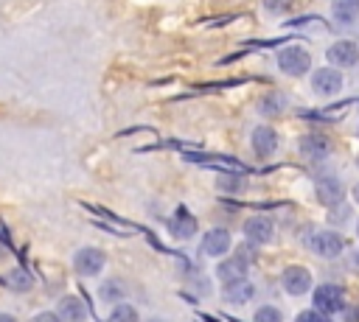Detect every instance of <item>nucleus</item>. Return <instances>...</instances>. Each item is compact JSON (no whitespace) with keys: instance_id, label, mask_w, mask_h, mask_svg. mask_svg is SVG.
<instances>
[{"instance_id":"obj_23","label":"nucleus","mask_w":359,"mask_h":322,"mask_svg":"<svg viewBox=\"0 0 359 322\" xmlns=\"http://www.w3.org/2000/svg\"><path fill=\"white\" fill-rule=\"evenodd\" d=\"M328 224L331 227H345V224H351V218H353V210H351V204H337V207H328Z\"/></svg>"},{"instance_id":"obj_24","label":"nucleus","mask_w":359,"mask_h":322,"mask_svg":"<svg viewBox=\"0 0 359 322\" xmlns=\"http://www.w3.org/2000/svg\"><path fill=\"white\" fill-rule=\"evenodd\" d=\"M252 322H283V314H280V308H278V305L264 302V305H258V308H255Z\"/></svg>"},{"instance_id":"obj_11","label":"nucleus","mask_w":359,"mask_h":322,"mask_svg":"<svg viewBox=\"0 0 359 322\" xmlns=\"http://www.w3.org/2000/svg\"><path fill=\"white\" fill-rule=\"evenodd\" d=\"M196 230H199V221H196V216L188 210V207H177L174 210V216L168 218V232L177 238V241H188V238H194L196 235Z\"/></svg>"},{"instance_id":"obj_32","label":"nucleus","mask_w":359,"mask_h":322,"mask_svg":"<svg viewBox=\"0 0 359 322\" xmlns=\"http://www.w3.org/2000/svg\"><path fill=\"white\" fill-rule=\"evenodd\" d=\"M146 322H168V319H163V316H149Z\"/></svg>"},{"instance_id":"obj_35","label":"nucleus","mask_w":359,"mask_h":322,"mask_svg":"<svg viewBox=\"0 0 359 322\" xmlns=\"http://www.w3.org/2000/svg\"><path fill=\"white\" fill-rule=\"evenodd\" d=\"M356 132H359V129H356Z\"/></svg>"},{"instance_id":"obj_14","label":"nucleus","mask_w":359,"mask_h":322,"mask_svg":"<svg viewBox=\"0 0 359 322\" xmlns=\"http://www.w3.org/2000/svg\"><path fill=\"white\" fill-rule=\"evenodd\" d=\"M252 297H255V286L250 283V277H241V280H230V283H224L222 286V300L227 302V305H247V302H252Z\"/></svg>"},{"instance_id":"obj_28","label":"nucleus","mask_w":359,"mask_h":322,"mask_svg":"<svg viewBox=\"0 0 359 322\" xmlns=\"http://www.w3.org/2000/svg\"><path fill=\"white\" fill-rule=\"evenodd\" d=\"M342 314H345V322H359V305H348Z\"/></svg>"},{"instance_id":"obj_33","label":"nucleus","mask_w":359,"mask_h":322,"mask_svg":"<svg viewBox=\"0 0 359 322\" xmlns=\"http://www.w3.org/2000/svg\"><path fill=\"white\" fill-rule=\"evenodd\" d=\"M356 238H359V221H356Z\"/></svg>"},{"instance_id":"obj_10","label":"nucleus","mask_w":359,"mask_h":322,"mask_svg":"<svg viewBox=\"0 0 359 322\" xmlns=\"http://www.w3.org/2000/svg\"><path fill=\"white\" fill-rule=\"evenodd\" d=\"M230 246H233V238H230V232L224 227H210L199 241V249L208 258H224L230 252Z\"/></svg>"},{"instance_id":"obj_30","label":"nucleus","mask_w":359,"mask_h":322,"mask_svg":"<svg viewBox=\"0 0 359 322\" xmlns=\"http://www.w3.org/2000/svg\"><path fill=\"white\" fill-rule=\"evenodd\" d=\"M351 263L359 269V246H356V249H351Z\"/></svg>"},{"instance_id":"obj_2","label":"nucleus","mask_w":359,"mask_h":322,"mask_svg":"<svg viewBox=\"0 0 359 322\" xmlns=\"http://www.w3.org/2000/svg\"><path fill=\"white\" fill-rule=\"evenodd\" d=\"M311 302H314V308L320 314L334 316V314H342L348 308V294L337 283H323V286L311 288Z\"/></svg>"},{"instance_id":"obj_19","label":"nucleus","mask_w":359,"mask_h":322,"mask_svg":"<svg viewBox=\"0 0 359 322\" xmlns=\"http://www.w3.org/2000/svg\"><path fill=\"white\" fill-rule=\"evenodd\" d=\"M98 297H101L104 302H109V305L123 302V297H126V286H123V280H118V277L104 280V283L98 286Z\"/></svg>"},{"instance_id":"obj_9","label":"nucleus","mask_w":359,"mask_h":322,"mask_svg":"<svg viewBox=\"0 0 359 322\" xmlns=\"http://www.w3.org/2000/svg\"><path fill=\"white\" fill-rule=\"evenodd\" d=\"M325 59H328V67H337V70L359 67V45L351 39H339L325 50Z\"/></svg>"},{"instance_id":"obj_26","label":"nucleus","mask_w":359,"mask_h":322,"mask_svg":"<svg viewBox=\"0 0 359 322\" xmlns=\"http://www.w3.org/2000/svg\"><path fill=\"white\" fill-rule=\"evenodd\" d=\"M294 322H331V316L320 314L317 308H306V311H300V314L294 316Z\"/></svg>"},{"instance_id":"obj_21","label":"nucleus","mask_w":359,"mask_h":322,"mask_svg":"<svg viewBox=\"0 0 359 322\" xmlns=\"http://www.w3.org/2000/svg\"><path fill=\"white\" fill-rule=\"evenodd\" d=\"M107 322H140V314H137V308L132 305V302H115L112 305V311L107 314Z\"/></svg>"},{"instance_id":"obj_31","label":"nucleus","mask_w":359,"mask_h":322,"mask_svg":"<svg viewBox=\"0 0 359 322\" xmlns=\"http://www.w3.org/2000/svg\"><path fill=\"white\" fill-rule=\"evenodd\" d=\"M351 196H353V202H356V204H359V182H356V185H353V188H351Z\"/></svg>"},{"instance_id":"obj_16","label":"nucleus","mask_w":359,"mask_h":322,"mask_svg":"<svg viewBox=\"0 0 359 322\" xmlns=\"http://www.w3.org/2000/svg\"><path fill=\"white\" fill-rule=\"evenodd\" d=\"M56 316L62 322H84L87 319V305H84V300H79L73 294H65L56 302Z\"/></svg>"},{"instance_id":"obj_29","label":"nucleus","mask_w":359,"mask_h":322,"mask_svg":"<svg viewBox=\"0 0 359 322\" xmlns=\"http://www.w3.org/2000/svg\"><path fill=\"white\" fill-rule=\"evenodd\" d=\"M0 322H20L14 314H8V311H0Z\"/></svg>"},{"instance_id":"obj_15","label":"nucleus","mask_w":359,"mask_h":322,"mask_svg":"<svg viewBox=\"0 0 359 322\" xmlns=\"http://www.w3.org/2000/svg\"><path fill=\"white\" fill-rule=\"evenodd\" d=\"M297 146H300V154H303L306 160H311V162H320V160H325V157L331 154V140H328L325 134H317V132L303 134Z\"/></svg>"},{"instance_id":"obj_3","label":"nucleus","mask_w":359,"mask_h":322,"mask_svg":"<svg viewBox=\"0 0 359 322\" xmlns=\"http://www.w3.org/2000/svg\"><path fill=\"white\" fill-rule=\"evenodd\" d=\"M275 62H278V70L286 73V76H292V78H300V76H306L311 70V53L303 45H286V48H280L278 56H275Z\"/></svg>"},{"instance_id":"obj_12","label":"nucleus","mask_w":359,"mask_h":322,"mask_svg":"<svg viewBox=\"0 0 359 322\" xmlns=\"http://www.w3.org/2000/svg\"><path fill=\"white\" fill-rule=\"evenodd\" d=\"M250 258L244 255V252H236L233 258H224V260H219V266H216V277L222 280V283H230V280H241V277H247L250 274Z\"/></svg>"},{"instance_id":"obj_4","label":"nucleus","mask_w":359,"mask_h":322,"mask_svg":"<svg viewBox=\"0 0 359 322\" xmlns=\"http://www.w3.org/2000/svg\"><path fill=\"white\" fill-rule=\"evenodd\" d=\"M314 196L325 210L337 207L345 202V185L337 174H320V176H314Z\"/></svg>"},{"instance_id":"obj_13","label":"nucleus","mask_w":359,"mask_h":322,"mask_svg":"<svg viewBox=\"0 0 359 322\" xmlns=\"http://www.w3.org/2000/svg\"><path fill=\"white\" fill-rule=\"evenodd\" d=\"M250 143L258 160H269L278 151V132L272 126H255L250 134Z\"/></svg>"},{"instance_id":"obj_34","label":"nucleus","mask_w":359,"mask_h":322,"mask_svg":"<svg viewBox=\"0 0 359 322\" xmlns=\"http://www.w3.org/2000/svg\"><path fill=\"white\" fill-rule=\"evenodd\" d=\"M356 165H359V154H356Z\"/></svg>"},{"instance_id":"obj_25","label":"nucleus","mask_w":359,"mask_h":322,"mask_svg":"<svg viewBox=\"0 0 359 322\" xmlns=\"http://www.w3.org/2000/svg\"><path fill=\"white\" fill-rule=\"evenodd\" d=\"M294 0H261V6L269 11V14H286L292 8Z\"/></svg>"},{"instance_id":"obj_20","label":"nucleus","mask_w":359,"mask_h":322,"mask_svg":"<svg viewBox=\"0 0 359 322\" xmlns=\"http://www.w3.org/2000/svg\"><path fill=\"white\" fill-rule=\"evenodd\" d=\"M283 109H286V95L283 92H269L258 101V115H264V118H275Z\"/></svg>"},{"instance_id":"obj_27","label":"nucleus","mask_w":359,"mask_h":322,"mask_svg":"<svg viewBox=\"0 0 359 322\" xmlns=\"http://www.w3.org/2000/svg\"><path fill=\"white\" fill-rule=\"evenodd\" d=\"M28 322H62V319L56 316V311H39V314H34Z\"/></svg>"},{"instance_id":"obj_7","label":"nucleus","mask_w":359,"mask_h":322,"mask_svg":"<svg viewBox=\"0 0 359 322\" xmlns=\"http://www.w3.org/2000/svg\"><path fill=\"white\" fill-rule=\"evenodd\" d=\"M241 232H244V238H247L250 244H255V246H264V244H272V241H275V221H272L269 216L258 213V216H250V218H244V224H241Z\"/></svg>"},{"instance_id":"obj_6","label":"nucleus","mask_w":359,"mask_h":322,"mask_svg":"<svg viewBox=\"0 0 359 322\" xmlns=\"http://www.w3.org/2000/svg\"><path fill=\"white\" fill-rule=\"evenodd\" d=\"M280 288H283L289 297H303V294H309V291L314 288V277H311V272H309L306 266L292 263V266H286V269L280 272Z\"/></svg>"},{"instance_id":"obj_17","label":"nucleus","mask_w":359,"mask_h":322,"mask_svg":"<svg viewBox=\"0 0 359 322\" xmlns=\"http://www.w3.org/2000/svg\"><path fill=\"white\" fill-rule=\"evenodd\" d=\"M331 17L337 25L359 22V0H331Z\"/></svg>"},{"instance_id":"obj_5","label":"nucleus","mask_w":359,"mask_h":322,"mask_svg":"<svg viewBox=\"0 0 359 322\" xmlns=\"http://www.w3.org/2000/svg\"><path fill=\"white\" fill-rule=\"evenodd\" d=\"M107 266V255L98 246H81L73 252V272L79 277H98Z\"/></svg>"},{"instance_id":"obj_22","label":"nucleus","mask_w":359,"mask_h":322,"mask_svg":"<svg viewBox=\"0 0 359 322\" xmlns=\"http://www.w3.org/2000/svg\"><path fill=\"white\" fill-rule=\"evenodd\" d=\"M6 286L11 288V291H31V286H34V277L28 274V272H22V269H14V272H8V277H6Z\"/></svg>"},{"instance_id":"obj_18","label":"nucleus","mask_w":359,"mask_h":322,"mask_svg":"<svg viewBox=\"0 0 359 322\" xmlns=\"http://www.w3.org/2000/svg\"><path fill=\"white\" fill-rule=\"evenodd\" d=\"M216 190L219 193H244L247 176L241 171H219L216 174Z\"/></svg>"},{"instance_id":"obj_8","label":"nucleus","mask_w":359,"mask_h":322,"mask_svg":"<svg viewBox=\"0 0 359 322\" xmlns=\"http://www.w3.org/2000/svg\"><path fill=\"white\" fill-rule=\"evenodd\" d=\"M342 73L337 67H317L311 73V92L320 95V98H334L337 92H342Z\"/></svg>"},{"instance_id":"obj_1","label":"nucleus","mask_w":359,"mask_h":322,"mask_svg":"<svg viewBox=\"0 0 359 322\" xmlns=\"http://www.w3.org/2000/svg\"><path fill=\"white\" fill-rule=\"evenodd\" d=\"M306 235H309V238H303L306 246L314 255L325 258V260H334V258H339L345 252V238H342L339 230H317V227H309Z\"/></svg>"}]
</instances>
